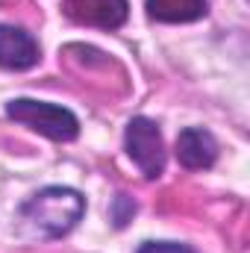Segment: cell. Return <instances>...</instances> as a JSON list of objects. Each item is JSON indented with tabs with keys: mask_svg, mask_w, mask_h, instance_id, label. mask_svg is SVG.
<instances>
[{
	"mask_svg": "<svg viewBox=\"0 0 250 253\" xmlns=\"http://www.w3.org/2000/svg\"><path fill=\"white\" fill-rule=\"evenodd\" d=\"M135 253H194L188 245L180 242H144Z\"/></svg>",
	"mask_w": 250,
	"mask_h": 253,
	"instance_id": "cell-9",
	"label": "cell"
},
{
	"mask_svg": "<svg viewBox=\"0 0 250 253\" xmlns=\"http://www.w3.org/2000/svg\"><path fill=\"white\" fill-rule=\"evenodd\" d=\"M85 212V197L68 186H47L36 191L24 206L21 218L36 227L44 239H62L68 236Z\"/></svg>",
	"mask_w": 250,
	"mask_h": 253,
	"instance_id": "cell-1",
	"label": "cell"
},
{
	"mask_svg": "<svg viewBox=\"0 0 250 253\" xmlns=\"http://www.w3.org/2000/svg\"><path fill=\"white\" fill-rule=\"evenodd\" d=\"M65 18L83 27L97 30H118L126 24L129 3L126 0H62Z\"/></svg>",
	"mask_w": 250,
	"mask_h": 253,
	"instance_id": "cell-4",
	"label": "cell"
},
{
	"mask_svg": "<svg viewBox=\"0 0 250 253\" xmlns=\"http://www.w3.org/2000/svg\"><path fill=\"white\" fill-rule=\"evenodd\" d=\"M109 215H112L115 227H126V224L132 221V215H135V203H132V197L118 194V197L112 200V209H109Z\"/></svg>",
	"mask_w": 250,
	"mask_h": 253,
	"instance_id": "cell-8",
	"label": "cell"
},
{
	"mask_svg": "<svg viewBox=\"0 0 250 253\" xmlns=\"http://www.w3.org/2000/svg\"><path fill=\"white\" fill-rule=\"evenodd\" d=\"M124 147L126 156L138 165V171L147 180H156L165 174V141H162V129L156 121L144 115L132 118L124 129Z\"/></svg>",
	"mask_w": 250,
	"mask_h": 253,
	"instance_id": "cell-3",
	"label": "cell"
},
{
	"mask_svg": "<svg viewBox=\"0 0 250 253\" xmlns=\"http://www.w3.org/2000/svg\"><path fill=\"white\" fill-rule=\"evenodd\" d=\"M42 59V47L33 39V33L0 24V68L6 71H30Z\"/></svg>",
	"mask_w": 250,
	"mask_h": 253,
	"instance_id": "cell-5",
	"label": "cell"
},
{
	"mask_svg": "<svg viewBox=\"0 0 250 253\" xmlns=\"http://www.w3.org/2000/svg\"><path fill=\"white\" fill-rule=\"evenodd\" d=\"M6 118L15 124H24L53 141H74L80 135V121L71 109L47 100H33V97H15L6 103Z\"/></svg>",
	"mask_w": 250,
	"mask_h": 253,
	"instance_id": "cell-2",
	"label": "cell"
},
{
	"mask_svg": "<svg viewBox=\"0 0 250 253\" xmlns=\"http://www.w3.org/2000/svg\"><path fill=\"white\" fill-rule=\"evenodd\" d=\"M144 9L159 24H191L206 15V0H144Z\"/></svg>",
	"mask_w": 250,
	"mask_h": 253,
	"instance_id": "cell-7",
	"label": "cell"
},
{
	"mask_svg": "<svg viewBox=\"0 0 250 253\" xmlns=\"http://www.w3.org/2000/svg\"><path fill=\"white\" fill-rule=\"evenodd\" d=\"M177 159L180 165L188 171H203V168H212L215 159H218V141L209 129L203 126H186L180 135H177Z\"/></svg>",
	"mask_w": 250,
	"mask_h": 253,
	"instance_id": "cell-6",
	"label": "cell"
}]
</instances>
